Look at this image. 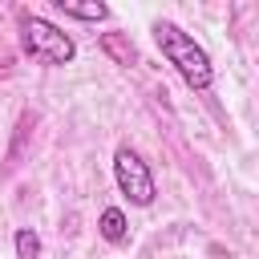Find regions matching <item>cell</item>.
I'll return each instance as SVG.
<instances>
[{
  "instance_id": "5b68a950",
  "label": "cell",
  "mask_w": 259,
  "mask_h": 259,
  "mask_svg": "<svg viewBox=\"0 0 259 259\" xmlns=\"http://www.w3.org/2000/svg\"><path fill=\"white\" fill-rule=\"evenodd\" d=\"M57 8H61L65 16H73V20H105V16H109V8H105L101 0H89V4H73V0H57Z\"/></svg>"
},
{
  "instance_id": "6da1fadb",
  "label": "cell",
  "mask_w": 259,
  "mask_h": 259,
  "mask_svg": "<svg viewBox=\"0 0 259 259\" xmlns=\"http://www.w3.org/2000/svg\"><path fill=\"white\" fill-rule=\"evenodd\" d=\"M154 45L162 49V57L178 69V77H182L190 89L206 93V89L214 85V65H210L206 49H202L190 32H182L174 20H154Z\"/></svg>"
},
{
  "instance_id": "3957f363",
  "label": "cell",
  "mask_w": 259,
  "mask_h": 259,
  "mask_svg": "<svg viewBox=\"0 0 259 259\" xmlns=\"http://www.w3.org/2000/svg\"><path fill=\"white\" fill-rule=\"evenodd\" d=\"M113 178H117V190L134 202V206H150L154 202V174H150V166L142 162V154L138 150H130V146H121L117 154H113Z\"/></svg>"
},
{
  "instance_id": "8992f818",
  "label": "cell",
  "mask_w": 259,
  "mask_h": 259,
  "mask_svg": "<svg viewBox=\"0 0 259 259\" xmlns=\"http://www.w3.org/2000/svg\"><path fill=\"white\" fill-rule=\"evenodd\" d=\"M101 45H105V53H109V57H113L117 65H134V61H138L134 45H125V40H121L117 32H105V36H101Z\"/></svg>"
},
{
  "instance_id": "277c9868",
  "label": "cell",
  "mask_w": 259,
  "mask_h": 259,
  "mask_svg": "<svg viewBox=\"0 0 259 259\" xmlns=\"http://www.w3.org/2000/svg\"><path fill=\"white\" fill-rule=\"evenodd\" d=\"M97 227H101V239H105V243H125V235H130V227H125V214H121L117 206H105Z\"/></svg>"
},
{
  "instance_id": "52a82bcc",
  "label": "cell",
  "mask_w": 259,
  "mask_h": 259,
  "mask_svg": "<svg viewBox=\"0 0 259 259\" xmlns=\"http://www.w3.org/2000/svg\"><path fill=\"white\" fill-rule=\"evenodd\" d=\"M12 243H16V259H40V239L32 227H20Z\"/></svg>"
},
{
  "instance_id": "7a4b0ae2",
  "label": "cell",
  "mask_w": 259,
  "mask_h": 259,
  "mask_svg": "<svg viewBox=\"0 0 259 259\" xmlns=\"http://www.w3.org/2000/svg\"><path fill=\"white\" fill-rule=\"evenodd\" d=\"M20 49L40 65H69L77 57V45L69 32H61L53 20L28 16V12H20Z\"/></svg>"
}]
</instances>
